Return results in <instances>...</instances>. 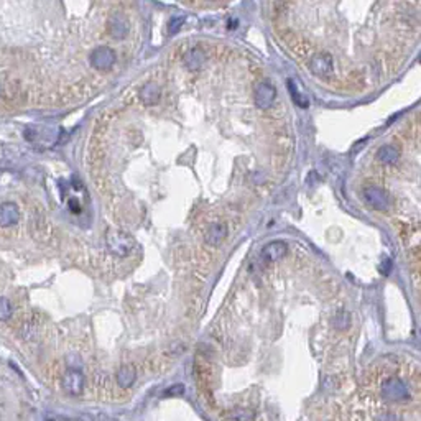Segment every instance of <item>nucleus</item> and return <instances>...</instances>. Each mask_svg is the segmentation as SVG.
Listing matches in <instances>:
<instances>
[{"label":"nucleus","instance_id":"nucleus-1","mask_svg":"<svg viewBox=\"0 0 421 421\" xmlns=\"http://www.w3.org/2000/svg\"><path fill=\"white\" fill-rule=\"evenodd\" d=\"M342 421H421V371L384 360L355 388Z\"/></svg>","mask_w":421,"mask_h":421},{"label":"nucleus","instance_id":"nucleus-2","mask_svg":"<svg viewBox=\"0 0 421 421\" xmlns=\"http://www.w3.org/2000/svg\"><path fill=\"white\" fill-rule=\"evenodd\" d=\"M107 245L112 253L119 255V257H127L133 248V239L125 232L114 231L107 235Z\"/></svg>","mask_w":421,"mask_h":421},{"label":"nucleus","instance_id":"nucleus-3","mask_svg":"<svg viewBox=\"0 0 421 421\" xmlns=\"http://www.w3.org/2000/svg\"><path fill=\"white\" fill-rule=\"evenodd\" d=\"M116 61H117L116 51L107 46H97L91 53V65L95 69H99V71H109L116 65Z\"/></svg>","mask_w":421,"mask_h":421},{"label":"nucleus","instance_id":"nucleus-4","mask_svg":"<svg viewBox=\"0 0 421 421\" xmlns=\"http://www.w3.org/2000/svg\"><path fill=\"white\" fill-rule=\"evenodd\" d=\"M309 68H311V71L316 76H320V78H329L334 71L333 56L329 53H318L311 58Z\"/></svg>","mask_w":421,"mask_h":421},{"label":"nucleus","instance_id":"nucleus-5","mask_svg":"<svg viewBox=\"0 0 421 421\" xmlns=\"http://www.w3.org/2000/svg\"><path fill=\"white\" fill-rule=\"evenodd\" d=\"M363 197H365V201L377 210H387L390 207V197H388L385 191L379 186L365 188L363 189Z\"/></svg>","mask_w":421,"mask_h":421},{"label":"nucleus","instance_id":"nucleus-6","mask_svg":"<svg viewBox=\"0 0 421 421\" xmlns=\"http://www.w3.org/2000/svg\"><path fill=\"white\" fill-rule=\"evenodd\" d=\"M286 253H288V245L282 240H275L264 247V250H261V260L265 264H277Z\"/></svg>","mask_w":421,"mask_h":421},{"label":"nucleus","instance_id":"nucleus-7","mask_svg":"<svg viewBox=\"0 0 421 421\" xmlns=\"http://www.w3.org/2000/svg\"><path fill=\"white\" fill-rule=\"evenodd\" d=\"M275 97H277L275 87L269 84V82H261L255 89V104L260 109H269V107H272L273 102H275Z\"/></svg>","mask_w":421,"mask_h":421},{"label":"nucleus","instance_id":"nucleus-8","mask_svg":"<svg viewBox=\"0 0 421 421\" xmlns=\"http://www.w3.org/2000/svg\"><path fill=\"white\" fill-rule=\"evenodd\" d=\"M20 221V210L14 202H0V226L9 227Z\"/></svg>","mask_w":421,"mask_h":421},{"label":"nucleus","instance_id":"nucleus-9","mask_svg":"<svg viewBox=\"0 0 421 421\" xmlns=\"http://www.w3.org/2000/svg\"><path fill=\"white\" fill-rule=\"evenodd\" d=\"M109 33L116 40H122L129 33V22L125 20L124 15L116 14L109 18Z\"/></svg>","mask_w":421,"mask_h":421},{"label":"nucleus","instance_id":"nucleus-10","mask_svg":"<svg viewBox=\"0 0 421 421\" xmlns=\"http://www.w3.org/2000/svg\"><path fill=\"white\" fill-rule=\"evenodd\" d=\"M226 235H227V226L224 224V222H216V224H213L209 229H207V232H206V242L209 245H221L222 242H224L226 239Z\"/></svg>","mask_w":421,"mask_h":421},{"label":"nucleus","instance_id":"nucleus-11","mask_svg":"<svg viewBox=\"0 0 421 421\" xmlns=\"http://www.w3.org/2000/svg\"><path fill=\"white\" fill-rule=\"evenodd\" d=\"M82 385H84V377L79 371H69L65 377V387L69 393L73 395H79L82 390Z\"/></svg>","mask_w":421,"mask_h":421},{"label":"nucleus","instance_id":"nucleus-12","mask_svg":"<svg viewBox=\"0 0 421 421\" xmlns=\"http://www.w3.org/2000/svg\"><path fill=\"white\" fill-rule=\"evenodd\" d=\"M140 99L145 106H155L160 100V87L155 82L145 84V87H142V91H140Z\"/></svg>","mask_w":421,"mask_h":421},{"label":"nucleus","instance_id":"nucleus-13","mask_svg":"<svg viewBox=\"0 0 421 421\" xmlns=\"http://www.w3.org/2000/svg\"><path fill=\"white\" fill-rule=\"evenodd\" d=\"M204 61H206V55H204V51L201 48H191L184 55V63H186L188 69H191V71L201 68L204 65Z\"/></svg>","mask_w":421,"mask_h":421},{"label":"nucleus","instance_id":"nucleus-14","mask_svg":"<svg viewBox=\"0 0 421 421\" xmlns=\"http://www.w3.org/2000/svg\"><path fill=\"white\" fill-rule=\"evenodd\" d=\"M400 158V150L393 145H384L377 151V160L384 165H393Z\"/></svg>","mask_w":421,"mask_h":421},{"label":"nucleus","instance_id":"nucleus-15","mask_svg":"<svg viewBox=\"0 0 421 421\" xmlns=\"http://www.w3.org/2000/svg\"><path fill=\"white\" fill-rule=\"evenodd\" d=\"M288 89H290V94H291V99H293V102H295V104H296L298 107H301V109H306L309 102H308V99L304 97V94L298 89L296 82L293 81V79H290V81H288Z\"/></svg>","mask_w":421,"mask_h":421},{"label":"nucleus","instance_id":"nucleus-16","mask_svg":"<svg viewBox=\"0 0 421 421\" xmlns=\"http://www.w3.org/2000/svg\"><path fill=\"white\" fill-rule=\"evenodd\" d=\"M117 380H119V385L120 387H130L132 382L135 380V371H133L132 367H122L117 374Z\"/></svg>","mask_w":421,"mask_h":421},{"label":"nucleus","instance_id":"nucleus-17","mask_svg":"<svg viewBox=\"0 0 421 421\" xmlns=\"http://www.w3.org/2000/svg\"><path fill=\"white\" fill-rule=\"evenodd\" d=\"M14 314V308L7 298H0V321H7Z\"/></svg>","mask_w":421,"mask_h":421},{"label":"nucleus","instance_id":"nucleus-18","mask_svg":"<svg viewBox=\"0 0 421 421\" xmlns=\"http://www.w3.org/2000/svg\"><path fill=\"white\" fill-rule=\"evenodd\" d=\"M183 23H184V18L183 17H173V18H171V22H170L168 31H170V33H176V31L181 28Z\"/></svg>","mask_w":421,"mask_h":421}]
</instances>
